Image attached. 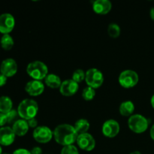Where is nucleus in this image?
Here are the masks:
<instances>
[{"label":"nucleus","instance_id":"obj_26","mask_svg":"<svg viewBox=\"0 0 154 154\" xmlns=\"http://www.w3.org/2000/svg\"><path fill=\"white\" fill-rule=\"evenodd\" d=\"M7 115V118H8V123H14L17 120V117L19 116L18 114L17 111L16 110L12 109L11 111H9L8 114H6Z\"/></svg>","mask_w":154,"mask_h":154},{"label":"nucleus","instance_id":"obj_4","mask_svg":"<svg viewBox=\"0 0 154 154\" xmlns=\"http://www.w3.org/2000/svg\"><path fill=\"white\" fill-rule=\"evenodd\" d=\"M128 126L133 132L136 134H141L148 129L149 120L141 114H133L129 117Z\"/></svg>","mask_w":154,"mask_h":154},{"label":"nucleus","instance_id":"obj_35","mask_svg":"<svg viewBox=\"0 0 154 154\" xmlns=\"http://www.w3.org/2000/svg\"><path fill=\"white\" fill-rule=\"evenodd\" d=\"M130 154H141V152H139V151H138V150H136V151L132 152V153H131Z\"/></svg>","mask_w":154,"mask_h":154},{"label":"nucleus","instance_id":"obj_27","mask_svg":"<svg viewBox=\"0 0 154 154\" xmlns=\"http://www.w3.org/2000/svg\"><path fill=\"white\" fill-rule=\"evenodd\" d=\"M6 123H8L7 115L5 114L0 113V126L3 127Z\"/></svg>","mask_w":154,"mask_h":154},{"label":"nucleus","instance_id":"obj_24","mask_svg":"<svg viewBox=\"0 0 154 154\" xmlns=\"http://www.w3.org/2000/svg\"><path fill=\"white\" fill-rule=\"evenodd\" d=\"M86 72H84L82 69H77L72 74V80L76 83L82 82L84 80H85Z\"/></svg>","mask_w":154,"mask_h":154},{"label":"nucleus","instance_id":"obj_7","mask_svg":"<svg viewBox=\"0 0 154 154\" xmlns=\"http://www.w3.org/2000/svg\"><path fill=\"white\" fill-rule=\"evenodd\" d=\"M32 135L33 138L37 142L45 144V143L49 142L52 139L54 132L48 126H40L34 129Z\"/></svg>","mask_w":154,"mask_h":154},{"label":"nucleus","instance_id":"obj_6","mask_svg":"<svg viewBox=\"0 0 154 154\" xmlns=\"http://www.w3.org/2000/svg\"><path fill=\"white\" fill-rule=\"evenodd\" d=\"M139 77L136 72L131 69L124 70L120 73L118 81L124 88H132L138 84Z\"/></svg>","mask_w":154,"mask_h":154},{"label":"nucleus","instance_id":"obj_12","mask_svg":"<svg viewBox=\"0 0 154 154\" xmlns=\"http://www.w3.org/2000/svg\"><path fill=\"white\" fill-rule=\"evenodd\" d=\"M15 133L12 128L9 126H3L0 128V145L9 146L14 143L15 140Z\"/></svg>","mask_w":154,"mask_h":154},{"label":"nucleus","instance_id":"obj_21","mask_svg":"<svg viewBox=\"0 0 154 154\" xmlns=\"http://www.w3.org/2000/svg\"><path fill=\"white\" fill-rule=\"evenodd\" d=\"M14 44V42L13 38L9 34L3 35L0 40L1 47L5 51H10L13 48Z\"/></svg>","mask_w":154,"mask_h":154},{"label":"nucleus","instance_id":"obj_14","mask_svg":"<svg viewBox=\"0 0 154 154\" xmlns=\"http://www.w3.org/2000/svg\"><path fill=\"white\" fill-rule=\"evenodd\" d=\"M25 90L29 96H38L45 90V85L42 81L32 80L28 81L25 86Z\"/></svg>","mask_w":154,"mask_h":154},{"label":"nucleus","instance_id":"obj_13","mask_svg":"<svg viewBox=\"0 0 154 154\" xmlns=\"http://www.w3.org/2000/svg\"><path fill=\"white\" fill-rule=\"evenodd\" d=\"M79 86L78 83L74 81L72 79H68L62 82L60 87V92L64 96H72L77 93Z\"/></svg>","mask_w":154,"mask_h":154},{"label":"nucleus","instance_id":"obj_18","mask_svg":"<svg viewBox=\"0 0 154 154\" xmlns=\"http://www.w3.org/2000/svg\"><path fill=\"white\" fill-rule=\"evenodd\" d=\"M45 84L48 87L53 89H57L60 87L62 84L61 79L58 75L55 74H48V76L45 78Z\"/></svg>","mask_w":154,"mask_h":154},{"label":"nucleus","instance_id":"obj_11","mask_svg":"<svg viewBox=\"0 0 154 154\" xmlns=\"http://www.w3.org/2000/svg\"><path fill=\"white\" fill-rule=\"evenodd\" d=\"M17 72V64L12 58H8L3 60L0 66V73L7 78L14 76Z\"/></svg>","mask_w":154,"mask_h":154},{"label":"nucleus","instance_id":"obj_37","mask_svg":"<svg viewBox=\"0 0 154 154\" xmlns=\"http://www.w3.org/2000/svg\"><path fill=\"white\" fill-rule=\"evenodd\" d=\"M2 154H10V153H2Z\"/></svg>","mask_w":154,"mask_h":154},{"label":"nucleus","instance_id":"obj_9","mask_svg":"<svg viewBox=\"0 0 154 154\" xmlns=\"http://www.w3.org/2000/svg\"><path fill=\"white\" fill-rule=\"evenodd\" d=\"M15 20L12 14L5 13L0 15V32L3 35L9 34L14 29Z\"/></svg>","mask_w":154,"mask_h":154},{"label":"nucleus","instance_id":"obj_28","mask_svg":"<svg viewBox=\"0 0 154 154\" xmlns=\"http://www.w3.org/2000/svg\"><path fill=\"white\" fill-rule=\"evenodd\" d=\"M27 123H28L29 126L30 128L35 129V128L38 127V121L35 118H32L30 120H27Z\"/></svg>","mask_w":154,"mask_h":154},{"label":"nucleus","instance_id":"obj_15","mask_svg":"<svg viewBox=\"0 0 154 154\" xmlns=\"http://www.w3.org/2000/svg\"><path fill=\"white\" fill-rule=\"evenodd\" d=\"M112 5L109 0H96L93 2V9L98 14H107L110 12Z\"/></svg>","mask_w":154,"mask_h":154},{"label":"nucleus","instance_id":"obj_29","mask_svg":"<svg viewBox=\"0 0 154 154\" xmlns=\"http://www.w3.org/2000/svg\"><path fill=\"white\" fill-rule=\"evenodd\" d=\"M12 154H31L30 150L25 148H19L15 150Z\"/></svg>","mask_w":154,"mask_h":154},{"label":"nucleus","instance_id":"obj_17","mask_svg":"<svg viewBox=\"0 0 154 154\" xmlns=\"http://www.w3.org/2000/svg\"><path fill=\"white\" fill-rule=\"evenodd\" d=\"M135 111V105L132 101H124L122 102L119 108L120 114L123 117H131Z\"/></svg>","mask_w":154,"mask_h":154},{"label":"nucleus","instance_id":"obj_33","mask_svg":"<svg viewBox=\"0 0 154 154\" xmlns=\"http://www.w3.org/2000/svg\"><path fill=\"white\" fill-rule=\"evenodd\" d=\"M150 18H151V19L154 21V7H152L151 8H150Z\"/></svg>","mask_w":154,"mask_h":154},{"label":"nucleus","instance_id":"obj_30","mask_svg":"<svg viewBox=\"0 0 154 154\" xmlns=\"http://www.w3.org/2000/svg\"><path fill=\"white\" fill-rule=\"evenodd\" d=\"M31 154H42V149L40 147H34L30 150Z\"/></svg>","mask_w":154,"mask_h":154},{"label":"nucleus","instance_id":"obj_16","mask_svg":"<svg viewBox=\"0 0 154 154\" xmlns=\"http://www.w3.org/2000/svg\"><path fill=\"white\" fill-rule=\"evenodd\" d=\"M29 126L27 120H23V119H18L16 122L13 123L12 126V129L15 135L17 136H23L28 132Z\"/></svg>","mask_w":154,"mask_h":154},{"label":"nucleus","instance_id":"obj_3","mask_svg":"<svg viewBox=\"0 0 154 154\" xmlns=\"http://www.w3.org/2000/svg\"><path fill=\"white\" fill-rule=\"evenodd\" d=\"M26 72L33 80L42 81L48 75V68L43 62L35 60L31 62L26 67Z\"/></svg>","mask_w":154,"mask_h":154},{"label":"nucleus","instance_id":"obj_19","mask_svg":"<svg viewBox=\"0 0 154 154\" xmlns=\"http://www.w3.org/2000/svg\"><path fill=\"white\" fill-rule=\"evenodd\" d=\"M13 108V102L10 97L2 96L0 97V113L8 114Z\"/></svg>","mask_w":154,"mask_h":154},{"label":"nucleus","instance_id":"obj_32","mask_svg":"<svg viewBox=\"0 0 154 154\" xmlns=\"http://www.w3.org/2000/svg\"><path fill=\"white\" fill-rule=\"evenodd\" d=\"M150 138H151L154 141V124L151 126V128H150Z\"/></svg>","mask_w":154,"mask_h":154},{"label":"nucleus","instance_id":"obj_10","mask_svg":"<svg viewBox=\"0 0 154 154\" xmlns=\"http://www.w3.org/2000/svg\"><path fill=\"white\" fill-rule=\"evenodd\" d=\"M120 124L118 122L113 119L106 120L102 125V131L105 136L108 138H114L120 132Z\"/></svg>","mask_w":154,"mask_h":154},{"label":"nucleus","instance_id":"obj_8","mask_svg":"<svg viewBox=\"0 0 154 154\" xmlns=\"http://www.w3.org/2000/svg\"><path fill=\"white\" fill-rule=\"evenodd\" d=\"M76 142L78 147L85 151H91L96 147V141L94 138L93 135L87 132L78 135Z\"/></svg>","mask_w":154,"mask_h":154},{"label":"nucleus","instance_id":"obj_22","mask_svg":"<svg viewBox=\"0 0 154 154\" xmlns=\"http://www.w3.org/2000/svg\"><path fill=\"white\" fill-rule=\"evenodd\" d=\"M108 33L109 36L113 38H118L120 35V27L115 23H110L108 27Z\"/></svg>","mask_w":154,"mask_h":154},{"label":"nucleus","instance_id":"obj_25","mask_svg":"<svg viewBox=\"0 0 154 154\" xmlns=\"http://www.w3.org/2000/svg\"><path fill=\"white\" fill-rule=\"evenodd\" d=\"M61 154H79V151L77 147L72 144L63 147L61 150Z\"/></svg>","mask_w":154,"mask_h":154},{"label":"nucleus","instance_id":"obj_20","mask_svg":"<svg viewBox=\"0 0 154 154\" xmlns=\"http://www.w3.org/2000/svg\"><path fill=\"white\" fill-rule=\"evenodd\" d=\"M90 125L88 120L86 119H79L75 122L74 127L78 135H81V134L87 133V131L90 129Z\"/></svg>","mask_w":154,"mask_h":154},{"label":"nucleus","instance_id":"obj_23","mask_svg":"<svg viewBox=\"0 0 154 154\" xmlns=\"http://www.w3.org/2000/svg\"><path fill=\"white\" fill-rule=\"evenodd\" d=\"M96 96V91L95 89L92 88L90 87H87L83 90L82 91V97L86 101H91L94 99Z\"/></svg>","mask_w":154,"mask_h":154},{"label":"nucleus","instance_id":"obj_2","mask_svg":"<svg viewBox=\"0 0 154 154\" xmlns=\"http://www.w3.org/2000/svg\"><path fill=\"white\" fill-rule=\"evenodd\" d=\"M38 111V105L34 99H26L21 101L17 108L19 117L23 120H29L35 118Z\"/></svg>","mask_w":154,"mask_h":154},{"label":"nucleus","instance_id":"obj_1","mask_svg":"<svg viewBox=\"0 0 154 154\" xmlns=\"http://www.w3.org/2000/svg\"><path fill=\"white\" fill-rule=\"evenodd\" d=\"M54 137L55 141L63 147L72 145L76 142L78 134L74 126L67 123L58 125L54 131Z\"/></svg>","mask_w":154,"mask_h":154},{"label":"nucleus","instance_id":"obj_34","mask_svg":"<svg viewBox=\"0 0 154 154\" xmlns=\"http://www.w3.org/2000/svg\"><path fill=\"white\" fill-rule=\"evenodd\" d=\"M150 104H151L152 107H153V108L154 109V94L152 96L151 99H150Z\"/></svg>","mask_w":154,"mask_h":154},{"label":"nucleus","instance_id":"obj_31","mask_svg":"<svg viewBox=\"0 0 154 154\" xmlns=\"http://www.w3.org/2000/svg\"><path fill=\"white\" fill-rule=\"evenodd\" d=\"M7 79H8L7 77H5L4 75L0 73V87H3V86L6 84V82H7Z\"/></svg>","mask_w":154,"mask_h":154},{"label":"nucleus","instance_id":"obj_5","mask_svg":"<svg viewBox=\"0 0 154 154\" xmlns=\"http://www.w3.org/2000/svg\"><path fill=\"white\" fill-rule=\"evenodd\" d=\"M85 81L88 87L97 89L102 85L104 82V75L100 70L97 69H90L86 72Z\"/></svg>","mask_w":154,"mask_h":154},{"label":"nucleus","instance_id":"obj_36","mask_svg":"<svg viewBox=\"0 0 154 154\" xmlns=\"http://www.w3.org/2000/svg\"><path fill=\"white\" fill-rule=\"evenodd\" d=\"M0 154H2V148L1 145H0Z\"/></svg>","mask_w":154,"mask_h":154}]
</instances>
